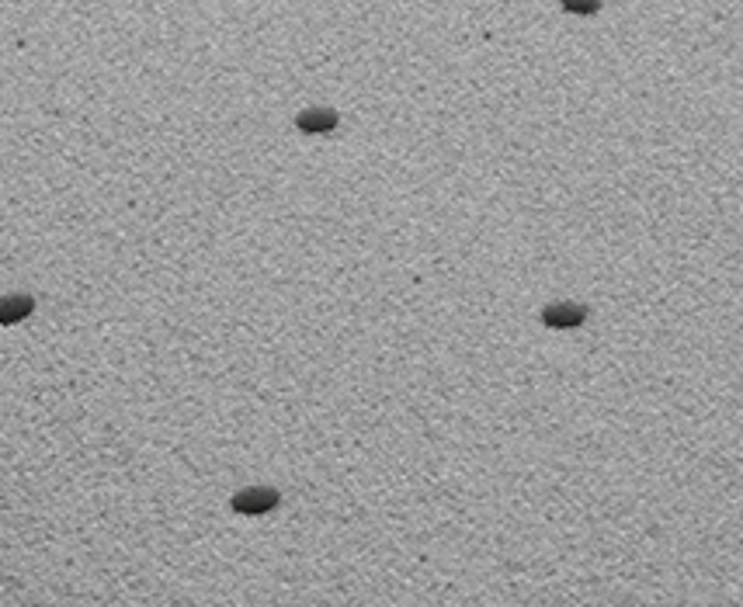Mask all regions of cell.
<instances>
[{
	"label": "cell",
	"mask_w": 743,
	"mask_h": 607,
	"mask_svg": "<svg viewBox=\"0 0 743 607\" xmlns=\"http://www.w3.org/2000/svg\"><path fill=\"white\" fill-rule=\"evenodd\" d=\"M278 507V493L275 489H268V486H251V489H240L236 496H233V511L236 513H268Z\"/></svg>",
	"instance_id": "6da1fadb"
},
{
	"label": "cell",
	"mask_w": 743,
	"mask_h": 607,
	"mask_svg": "<svg viewBox=\"0 0 743 607\" xmlns=\"http://www.w3.org/2000/svg\"><path fill=\"white\" fill-rule=\"evenodd\" d=\"M587 320V309L583 306H574V302H556V306H546L542 309V323L552 326V330H574Z\"/></svg>",
	"instance_id": "7a4b0ae2"
},
{
	"label": "cell",
	"mask_w": 743,
	"mask_h": 607,
	"mask_svg": "<svg viewBox=\"0 0 743 607\" xmlns=\"http://www.w3.org/2000/svg\"><path fill=\"white\" fill-rule=\"evenodd\" d=\"M295 126L302 128V132H310V135H324V132L337 128V111H330V108H306L295 119Z\"/></svg>",
	"instance_id": "3957f363"
},
{
	"label": "cell",
	"mask_w": 743,
	"mask_h": 607,
	"mask_svg": "<svg viewBox=\"0 0 743 607\" xmlns=\"http://www.w3.org/2000/svg\"><path fill=\"white\" fill-rule=\"evenodd\" d=\"M32 309L35 302L29 295H7V299H0V323L25 320V316H32Z\"/></svg>",
	"instance_id": "277c9868"
},
{
	"label": "cell",
	"mask_w": 743,
	"mask_h": 607,
	"mask_svg": "<svg viewBox=\"0 0 743 607\" xmlns=\"http://www.w3.org/2000/svg\"><path fill=\"white\" fill-rule=\"evenodd\" d=\"M566 11H581V14H587V11H598V4H566Z\"/></svg>",
	"instance_id": "5b68a950"
}]
</instances>
